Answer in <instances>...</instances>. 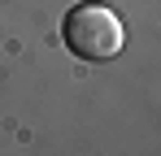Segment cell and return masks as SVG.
I'll list each match as a JSON object with an SVG mask.
<instances>
[{
    "mask_svg": "<svg viewBox=\"0 0 161 156\" xmlns=\"http://www.w3.org/2000/svg\"><path fill=\"white\" fill-rule=\"evenodd\" d=\"M61 39H65V48L74 52V56H83V61H113L118 52L126 48V26H122V18H118L109 4L87 0V4H74V9L65 13Z\"/></svg>",
    "mask_w": 161,
    "mask_h": 156,
    "instance_id": "1",
    "label": "cell"
}]
</instances>
